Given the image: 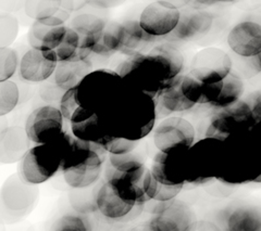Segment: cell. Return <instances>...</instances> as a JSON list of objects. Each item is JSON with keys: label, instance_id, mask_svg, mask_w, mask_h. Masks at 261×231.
<instances>
[{"label": "cell", "instance_id": "obj_22", "mask_svg": "<svg viewBox=\"0 0 261 231\" xmlns=\"http://www.w3.org/2000/svg\"><path fill=\"white\" fill-rule=\"evenodd\" d=\"M93 72L92 59H82L76 55L74 59L59 62L54 74V82L64 92L75 88L88 74Z\"/></svg>", "mask_w": 261, "mask_h": 231}, {"label": "cell", "instance_id": "obj_48", "mask_svg": "<svg viewBox=\"0 0 261 231\" xmlns=\"http://www.w3.org/2000/svg\"><path fill=\"white\" fill-rule=\"evenodd\" d=\"M61 9L65 10L69 13H72L74 11V5H73V2L71 0H65V2H61V6H60Z\"/></svg>", "mask_w": 261, "mask_h": 231}, {"label": "cell", "instance_id": "obj_50", "mask_svg": "<svg viewBox=\"0 0 261 231\" xmlns=\"http://www.w3.org/2000/svg\"><path fill=\"white\" fill-rule=\"evenodd\" d=\"M254 184H261V174L254 180Z\"/></svg>", "mask_w": 261, "mask_h": 231}, {"label": "cell", "instance_id": "obj_39", "mask_svg": "<svg viewBox=\"0 0 261 231\" xmlns=\"http://www.w3.org/2000/svg\"><path fill=\"white\" fill-rule=\"evenodd\" d=\"M140 143L141 141H133V140H128L125 138L113 137L109 143L105 147V150L109 154L122 155L135 151L140 147Z\"/></svg>", "mask_w": 261, "mask_h": 231}, {"label": "cell", "instance_id": "obj_13", "mask_svg": "<svg viewBox=\"0 0 261 231\" xmlns=\"http://www.w3.org/2000/svg\"><path fill=\"white\" fill-rule=\"evenodd\" d=\"M181 11L179 8L171 2L159 0L145 7L140 19L141 27L154 38H166L177 26Z\"/></svg>", "mask_w": 261, "mask_h": 231}, {"label": "cell", "instance_id": "obj_15", "mask_svg": "<svg viewBox=\"0 0 261 231\" xmlns=\"http://www.w3.org/2000/svg\"><path fill=\"white\" fill-rule=\"evenodd\" d=\"M58 60L54 51L37 50L30 48L21 56L19 76L28 82H43L54 76Z\"/></svg>", "mask_w": 261, "mask_h": 231}, {"label": "cell", "instance_id": "obj_41", "mask_svg": "<svg viewBox=\"0 0 261 231\" xmlns=\"http://www.w3.org/2000/svg\"><path fill=\"white\" fill-rule=\"evenodd\" d=\"M64 90L57 86L55 82L53 85H46L40 89V98L47 103V105L57 106L56 104H60L61 98L64 95ZM58 108V106H57Z\"/></svg>", "mask_w": 261, "mask_h": 231}, {"label": "cell", "instance_id": "obj_18", "mask_svg": "<svg viewBox=\"0 0 261 231\" xmlns=\"http://www.w3.org/2000/svg\"><path fill=\"white\" fill-rule=\"evenodd\" d=\"M31 143L24 127L8 126V121L0 118V164L20 163Z\"/></svg>", "mask_w": 261, "mask_h": 231}, {"label": "cell", "instance_id": "obj_21", "mask_svg": "<svg viewBox=\"0 0 261 231\" xmlns=\"http://www.w3.org/2000/svg\"><path fill=\"white\" fill-rule=\"evenodd\" d=\"M222 231H261V209L252 205H239L227 210L219 226Z\"/></svg>", "mask_w": 261, "mask_h": 231}, {"label": "cell", "instance_id": "obj_36", "mask_svg": "<svg viewBox=\"0 0 261 231\" xmlns=\"http://www.w3.org/2000/svg\"><path fill=\"white\" fill-rule=\"evenodd\" d=\"M80 50V38L76 33L70 26H68L67 34L63 38L62 43L57 47L54 53L57 56V60L59 62H65L74 59Z\"/></svg>", "mask_w": 261, "mask_h": 231}, {"label": "cell", "instance_id": "obj_4", "mask_svg": "<svg viewBox=\"0 0 261 231\" xmlns=\"http://www.w3.org/2000/svg\"><path fill=\"white\" fill-rule=\"evenodd\" d=\"M72 140L73 135L63 131L54 142L32 147L19 164V177L32 186L44 184L51 179L60 171L63 158Z\"/></svg>", "mask_w": 261, "mask_h": 231}, {"label": "cell", "instance_id": "obj_37", "mask_svg": "<svg viewBox=\"0 0 261 231\" xmlns=\"http://www.w3.org/2000/svg\"><path fill=\"white\" fill-rule=\"evenodd\" d=\"M19 55L14 49H0V82L11 80L19 70Z\"/></svg>", "mask_w": 261, "mask_h": 231}, {"label": "cell", "instance_id": "obj_9", "mask_svg": "<svg viewBox=\"0 0 261 231\" xmlns=\"http://www.w3.org/2000/svg\"><path fill=\"white\" fill-rule=\"evenodd\" d=\"M193 124L181 117L162 120L153 129L152 140L158 152L177 153L189 151L195 143Z\"/></svg>", "mask_w": 261, "mask_h": 231}, {"label": "cell", "instance_id": "obj_5", "mask_svg": "<svg viewBox=\"0 0 261 231\" xmlns=\"http://www.w3.org/2000/svg\"><path fill=\"white\" fill-rule=\"evenodd\" d=\"M226 143L203 138L186 152V185L201 186L218 179L223 169Z\"/></svg>", "mask_w": 261, "mask_h": 231}, {"label": "cell", "instance_id": "obj_11", "mask_svg": "<svg viewBox=\"0 0 261 231\" xmlns=\"http://www.w3.org/2000/svg\"><path fill=\"white\" fill-rule=\"evenodd\" d=\"M232 73V59L220 48H205L192 60L190 75L203 84H218Z\"/></svg>", "mask_w": 261, "mask_h": 231}, {"label": "cell", "instance_id": "obj_12", "mask_svg": "<svg viewBox=\"0 0 261 231\" xmlns=\"http://www.w3.org/2000/svg\"><path fill=\"white\" fill-rule=\"evenodd\" d=\"M64 119L57 106L42 105L33 111L24 129L32 143L46 145L56 141L63 133Z\"/></svg>", "mask_w": 261, "mask_h": 231}, {"label": "cell", "instance_id": "obj_44", "mask_svg": "<svg viewBox=\"0 0 261 231\" xmlns=\"http://www.w3.org/2000/svg\"><path fill=\"white\" fill-rule=\"evenodd\" d=\"M190 231H222V230L220 229V227L217 224H215V222L206 221V220H201V221L197 220V222H196Z\"/></svg>", "mask_w": 261, "mask_h": 231}, {"label": "cell", "instance_id": "obj_1", "mask_svg": "<svg viewBox=\"0 0 261 231\" xmlns=\"http://www.w3.org/2000/svg\"><path fill=\"white\" fill-rule=\"evenodd\" d=\"M184 56L173 44H160L149 52L129 56L114 70L124 84L153 99L170 81L182 75Z\"/></svg>", "mask_w": 261, "mask_h": 231}, {"label": "cell", "instance_id": "obj_45", "mask_svg": "<svg viewBox=\"0 0 261 231\" xmlns=\"http://www.w3.org/2000/svg\"><path fill=\"white\" fill-rule=\"evenodd\" d=\"M121 4L122 2H88V5L95 6L97 8H103V9H109V8L119 6Z\"/></svg>", "mask_w": 261, "mask_h": 231}, {"label": "cell", "instance_id": "obj_6", "mask_svg": "<svg viewBox=\"0 0 261 231\" xmlns=\"http://www.w3.org/2000/svg\"><path fill=\"white\" fill-rule=\"evenodd\" d=\"M124 88L123 80L114 71L95 70L77 86V100L84 109L100 115L111 108Z\"/></svg>", "mask_w": 261, "mask_h": 231}, {"label": "cell", "instance_id": "obj_38", "mask_svg": "<svg viewBox=\"0 0 261 231\" xmlns=\"http://www.w3.org/2000/svg\"><path fill=\"white\" fill-rule=\"evenodd\" d=\"M80 103L77 100V87L67 90L61 98L59 104V110L64 120L71 121L73 114L80 108Z\"/></svg>", "mask_w": 261, "mask_h": 231}, {"label": "cell", "instance_id": "obj_3", "mask_svg": "<svg viewBox=\"0 0 261 231\" xmlns=\"http://www.w3.org/2000/svg\"><path fill=\"white\" fill-rule=\"evenodd\" d=\"M106 155L103 147L73 137L60 168L65 184L71 189L94 187L101 177Z\"/></svg>", "mask_w": 261, "mask_h": 231}, {"label": "cell", "instance_id": "obj_2", "mask_svg": "<svg viewBox=\"0 0 261 231\" xmlns=\"http://www.w3.org/2000/svg\"><path fill=\"white\" fill-rule=\"evenodd\" d=\"M98 118L110 136L141 141L156 127V103L152 97L125 85L117 101Z\"/></svg>", "mask_w": 261, "mask_h": 231}, {"label": "cell", "instance_id": "obj_17", "mask_svg": "<svg viewBox=\"0 0 261 231\" xmlns=\"http://www.w3.org/2000/svg\"><path fill=\"white\" fill-rule=\"evenodd\" d=\"M186 152H158L149 168L152 177L166 186H185L187 178Z\"/></svg>", "mask_w": 261, "mask_h": 231}, {"label": "cell", "instance_id": "obj_35", "mask_svg": "<svg viewBox=\"0 0 261 231\" xmlns=\"http://www.w3.org/2000/svg\"><path fill=\"white\" fill-rule=\"evenodd\" d=\"M20 23L16 16L11 13L0 14V49L11 48L18 38Z\"/></svg>", "mask_w": 261, "mask_h": 231}, {"label": "cell", "instance_id": "obj_7", "mask_svg": "<svg viewBox=\"0 0 261 231\" xmlns=\"http://www.w3.org/2000/svg\"><path fill=\"white\" fill-rule=\"evenodd\" d=\"M256 126L250 104L239 101L228 108L217 111L206 131V138L228 142L249 134Z\"/></svg>", "mask_w": 261, "mask_h": 231}, {"label": "cell", "instance_id": "obj_29", "mask_svg": "<svg viewBox=\"0 0 261 231\" xmlns=\"http://www.w3.org/2000/svg\"><path fill=\"white\" fill-rule=\"evenodd\" d=\"M185 186H166L154 179L150 169L145 180V192L150 201L168 202L176 199V196L183 190Z\"/></svg>", "mask_w": 261, "mask_h": 231}, {"label": "cell", "instance_id": "obj_24", "mask_svg": "<svg viewBox=\"0 0 261 231\" xmlns=\"http://www.w3.org/2000/svg\"><path fill=\"white\" fill-rule=\"evenodd\" d=\"M123 37L120 52L125 55L134 56L150 51V47L158 40L150 36L141 27L138 20H126L122 22Z\"/></svg>", "mask_w": 261, "mask_h": 231}, {"label": "cell", "instance_id": "obj_14", "mask_svg": "<svg viewBox=\"0 0 261 231\" xmlns=\"http://www.w3.org/2000/svg\"><path fill=\"white\" fill-rule=\"evenodd\" d=\"M156 203L149 222L157 231H190L197 222L191 206L182 200Z\"/></svg>", "mask_w": 261, "mask_h": 231}, {"label": "cell", "instance_id": "obj_23", "mask_svg": "<svg viewBox=\"0 0 261 231\" xmlns=\"http://www.w3.org/2000/svg\"><path fill=\"white\" fill-rule=\"evenodd\" d=\"M107 23L93 13H81L72 19L70 27L79 35L81 50H92L99 41Z\"/></svg>", "mask_w": 261, "mask_h": 231}, {"label": "cell", "instance_id": "obj_34", "mask_svg": "<svg viewBox=\"0 0 261 231\" xmlns=\"http://www.w3.org/2000/svg\"><path fill=\"white\" fill-rule=\"evenodd\" d=\"M50 231H93L91 219L79 213L64 214L57 219Z\"/></svg>", "mask_w": 261, "mask_h": 231}, {"label": "cell", "instance_id": "obj_43", "mask_svg": "<svg viewBox=\"0 0 261 231\" xmlns=\"http://www.w3.org/2000/svg\"><path fill=\"white\" fill-rule=\"evenodd\" d=\"M95 113H93L92 111H89L87 109H84L83 106H80V108L75 111V113L73 114V117L70 121L71 124H76V123H81L84 122L86 120H88L89 118H92Z\"/></svg>", "mask_w": 261, "mask_h": 231}, {"label": "cell", "instance_id": "obj_49", "mask_svg": "<svg viewBox=\"0 0 261 231\" xmlns=\"http://www.w3.org/2000/svg\"><path fill=\"white\" fill-rule=\"evenodd\" d=\"M255 60H256V65H257L258 70H259V71H261V54H260L259 56L255 57Z\"/></svg>", "mask_w": 261, "mask_h": 231}, {"label": "cell", "instance_id": "obj_47", "mask_svg": "<svg viewBox=\"0 0 261 231\" xmlns=\"http://www.w3.org/2000/svg\"><path fill=\"white\" fill-rule=\"evenodd\" d=\"M55 15L57 16V18H59L63 23H65V22H67V21L70 19L71 13L67 12V11L63 10V9H61V8H60V9L55 13Z\"/></svg>", "mask_w": 261, "mask_h": 231}, {"label": "cell", "instance_id": "obj_27", "mask_svg": "<svg viewBox=\"0 0 261 231\" xmlns=\"http://www.w3.org/2000/svg\"><path fill=\"white\" fill-rule=\"evenodd\" d=\"M123 37L122 22H108L99 41L92 48L91 53L101 57H110L116 52H120Z\"/></svg>", "mask_w": 261, "mask_h": 231}, {"label": "cell", "instance_id": "obj_8", "mask_svg": "<svg viewBox=\"0 0 261 231\" xmlns=\"http://www.w3.org/2000/svg\"><path fill=\"white\" fill-rule=\"evenodd\" d=\"M38 195L37 187L25 184L18 174L7 178L0 188V222L11 224L27 216Z\"/></svg>", "mask_w": 261, "mask_h": 231}, {"label": "cell", "instance_id": "obj_28", "mask_svg": "<svg viewBox=\"0 0 261 231\" xmlns=\"http://www.w3.org/2000/svg\"><path fill=\"white\" fill-rule=\"evenodd\" d=\"M244 81L233 72L225 77L222 81L221 92H220L217 100L210 106L217 111L228 108L241 101V97L244 94Z\"/></svg>", "mask_w": 261, "mask_h": 231}, {"label": "cell", "instance_id": "obj_31", "mask_svg": "<svg viewBox=\"0 0 261 231\" xmlns=\"http://www.w3.org/2000/svg\"><path fill=\"white\" fill-rule=\"evenodd\" d=\"M96 187L86 189H72L70 193V202L76 213L82 215L97 213V206L95 201Z\"/></svg>", "mask_w": 261, "mask_h": 231}, {"label": "cell", "instance_id": "obj_19", "mask_svg": "<svg viewBox=\"0 0 261 231\" xmlns=\"http://www.w3.org/2000/svg\"><path fill=\"white\" fill-rule=\"evenodd\" d=\"M215 15L203 10L181 12L177 26L166 37L168 41H189L207 34L214 24Z\"/></svg>", "mask_w": 261, "mask_h": 231}, {"label": "cell", "instance_id": "obj_16", "mask_svg": "<svg viewBox=\"0 0 261 231\" xmlns=\"http://www.w3.org/2000/svg\"><path fill=\"white\" fill-rule=\"evenodd\" d=\"M226 40L235 54L255 59L261 54V24L255 21H242L232 27Z\"/></svg>", "mask_w": 261, "mask_h": 231}, {"label": "cell", "instance_id": "obj_40", "mask_svg": "<svg viewBox=\"0 0 261 231\" xmlns=\"http://www.w3.org/2000/svg\"><path fill=\"white\" fill-rule=\"evenodd\" d=\"M67 31L68 26L65 25L51 27L42 41V49H40V50L54 51L55 49L62 43L65 34H67Z\"/></svg>", "mask_w": 261, "mask_h": 231}, {"label": "cell", "instance_id": "obj_25", "mask_svg": "<svg viewBox=\"0 0 261 231\" xmlns=\"http://www.w3.org/2000/svg\"><path fill=\"white\" fill-rule=\"evenodd\" d=\"M222 81L218 82V84H203L190 74H186V75L182 76L181 87L184 96L195 105H211L217 100L220 92H221Z\"/></svg>", "mask_w": 261, "mask_h": 231}, {"label": "cell", "instance_id": "obj_42", "mask_svg": "<svg viewBox=\"0 0 261 231\" xmlns=\"http://www.w3.org/2000/svg\"><path fill=\"white\" fill-rule=\"evenodd\" d=\"M250 104L251 112H252V117H254L255 123L257 126H261V92H259Z\"/></svg>", "mask_w": 261, "mask_h": 231}, {"label": "cell", "instance_id": "obj_20", "mask_svg": "<svg viewBox=\"0 0 261 231\" xmlns=\"http://www.w3.org/2000/svg\"><path fill=\"white\" fill-rule=\"evenodd\" d=\"M182 76H178L163 88L154 98L157 120H165L172 114L189 112L195 108V104L187 99L181 87Z\"/></svg>", "mask_w": 261, "mask_h": 231}, {"label": "cell", "instance_id": "obj_46", "mask_svg": "<svg viewBox=\"0 0 261 231\" xmlns=\"http://www.w3.org/2000/svg\"><path fill=\"white\" fill-rule=\"evenodd\" d=\"M127 231H157L156 229H154L151 224L148 221L146 222H143V224H140V225H136L132 228H129Z\"/></svg>", "mask_w": 261, "mask_h": 231}, {"label": "cell", "instance_id": "obj_10", "mask_svg": "<svg viewBox=\"0 0 261 231\" xmlns=\"http://www.w3.org/2000/svg\"><path fill=\"white\" fill-rule=\"evenodd\" d=\"M95 201L97 212L111 224H126L143 213L145 205L126 200L108 181L96 186Z\"/></svg>", "mask_w": 261, "mask_h": 231}, {"label": "cell", "instance_id": "obj_32", "mask_svg": "<svg viewBox=\"0 0 261 231\" xmlns=\"http://www.w3.org/2000/svg\"><path fill=\"white\" fill-rule=\"evenodd\" d=\"M60 6L59 0H28L24 3V10L31 19L42 21L55 15Z\"/></svg>", "mask_w": 261, "mask_h": 231}, {"label": "cell", "instance_id": "obj_30", "mask_svg": "<svg viewBox=\"0 0 261 231\" xmlns=\"http://www.w3.org/2000/svg\"><path fill=\"white\" fill-rule=\"evenodd\" d=\"M145 160V154L142 150H140V147H138L135 151L130 153L122 155L109 154L107 163L112 168L118 171H129L146 166Z\"/></svg>", "mask_w": 261, "mask_h": 231}, {"label": "cell", "instance_id": "obj_26", "mask_svg": "<svg viewBox=\"0 0 261 231\" xmlns=\"http://www.w3.org/2000/svg\"><path fill=\"white\" fill-rule=\"evenodd\" d=\"M71 133L73 137L81 141L99 145L103 148L113 138L106 131L97 114L84 122L71 124Z\"/></svg>", "mask_w": 261, "mask_h": 231}, {"label": "cell", "instance_id": "obj_33", "mask_svg": "<svg viewBox=\"0 0 261 231\" xmlns=\"http://www.w3.org/2000/svg\"><path fill=\"white\" fill-rule=\"evenodd\" d=\"M20 94V88L15 81L0 82V118H5L18 106Z\"/></svg>", "mask_w": 261, "mask_h": 231}]
</instances>
